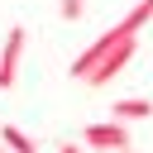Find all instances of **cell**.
<instances>
[{"mask_svg": "<svg viewBox=\"0 0 153 153\" xmlns=\"http://www.w3.org/2000/svg\"><path fill=\"white\" fill-rule=\"evenodd\" d=\"M134 53H139V29H129V24H110L105 33H96V38L72 57L67 76L81 81V86H91V91H100V86H110V81L134 62Z\"/></svg>", "mask_w": 153, "mask_h": 153, "instance_id": "obj_1", "label": "cell"}, {"mask_svg": "<svg viewBox=\"0 0 153 153\" xmlns=\"http://www.w3.org/2000/svg\"><path fill=\"white\" fill-rule=\"evenodd\" d=\"M81 143L86 148H96V153H129V124H120V120H96V124H86L81 129Z\"/></svg>", "mask_w": 153, "mask_h": 153, "instance_id": "obj_2", "label": "cell"}, {"mask_svg": "<svg viewBox=\"0 0 153 153\" xmlns=\"http://www.w3.org/2000/svg\"><path fill=\"white\" fill-rule=\"evenodd\" d=\"M24 29L14 24L10 33H5V48H0V91H10L14 86V76H19V62H24Z\"/></svg>", "mask_w": 153, "mask_h": 153, "instance_id": "obj_3", "label": "cell"}, {"mask_svg": "<svg viewBox=\"0 0 153 153\" xmlns=\"http://www.w3.org/2000/svg\"><path fill=\"white\" fill-rule=\"evenodd\" d=\"M153 115V100L148 96H129V100H115L110 105V120H120V124H134V120H148Z\"/></svg>", "mask_w": 153, "mask_h": 153, "instance_id": "obj_4", "label": "cell"}, {"mask_svg": "<svg viewBox=\"0 0 153 153\" xmlns=\"http://www.w3.org/2000/svg\"><path fill=\"white\" fill-rule=\"evenodd\" d=\"M0 143H5L10 153H38V139H29L19 124H5V129H0Z\"/></svg>", "mask_w": 153, "mask_h": 153, "instance_id": "obj_5", "label": "cell"}, {"mask_svg": "<svg viewBox=\"0 0 153 153\" xmlns=\"http://www.w3.org/2000/svg\"><path fill=\"white\" fill-rule=\"evenodd\" d=\"M148 19H153V0H139V5H134V10L120 19V24H129V29H143Z\"/></svg>", "mask_w": 153, "mask_h": 153, "instance_id": "obj_6", "label": "cell"}, {"mask_svg": "<svg viewBox=\"0 0 153 153\" xmlns=\"http://www.w3.org/2000/svg\"><path fill=\"white\" fill-rule=\"evenodd\" d=\"M57 14H62L67 24H76V19L86 14V0H57Z\"/></svg>", "mask_w": 153, "mask_h": 153, "instance_id": "obj_7", "label": "cell"}, {"mask_svg": "<svg viewBox=\"0 0 153 153\" xmlns=\"http://www.w3.org/2000/svg\"><path fill=\"white\" fill-rule=\"evenodd\" d=\"M57 153H81V143H76V139H67V143H62Z\"/></svg>", "mask_w": 153, "mask_h": 153, "instance_id": "obj_8", "label": "cell"}, {"mask_svg": "<svg viewBox=\"0 0 153 153\" xmlns=\"http://www.w3.org/2000/svg\"><path fill=\"white\" fill-rule=\"evenodd\" d=\"M0 153H10V148H5V143H0Z\"/></svg>", "mask_w": 153, "mask_h": 153, "instance_id": "obj_9", "label": "cell"}]
</instances>
